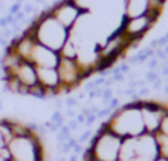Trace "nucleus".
I'll list each match as a JSON object with an SVG mask.
<instances>
[{
	"label": "nucleus",
	"instance_id": "f257e3e1",
	"mask_svg": "<svg viewBox=\"0 0 168 161\" xmlns=\"http://www.w3.org/2000/svg\"><path fill=\"white\" fill-rule=\"evenodd\" d=\"M138 102L123 104L109 116L92 137L83 161H168V134L161 125L144 124Z\"/></svg>",
	"mask_w": 168,
	"mask_h": 161
},
{
	"label": "nucleus",
	"instance_id": "f03ea898",
	"mask_svg": "<svg viewBox=\"0 0 168 161\" xmlns=\"http://www.w3.org/2000/svg\"><path fill=\"white\" fill-rule=\"evenodd\" d=\"M0 161H45L39 133L20 121L0 119Z\"/></svg>",
	"mask_w": 168,
	"mask_h": 161
},
{
	"label": "nucleus",
	"instance_id": "7ed1b4c3",
	"mask_svg": "<svg viewBox=\"0 0 168 161\" xmlns=\"http://www.w3.org/2000/svg\"><path fill=\"white\" fill-rule=\"evenodd\" d=\"M27 30L34 36L37 43H40L55 52H58L61 49V46H63L64 42L70 36V31L67 29H64L55 18H52L48 9L39 15L36 21H33V24Z\"/></svg>",
	"mask_w": 168,
	"mask_h": 161
},
{
	"label": "nucleus",
	"instance_id": "20e7f679",
	"mask_svg": "<svg viewBox=\"0 0 168 161\" xmlns=\"http://www.w3.org/2000/svg\"><path fill=\"white\" fill-rule=\"evenodd\" d=\"M57 72L61 80V88L63 93H68L73 88H76L83 79L91 75V67H85L79 60H67L60 58L57 64Z\"/></svg>",
	"mask_w": 168,
	"mask_h": 161
},
{
	"label": "nucleus",
	"instance_id": "39448f33",
	"mask_svg": "<svg viewBox=\"0 0 168 161\" xmlns=\"http://www.w3.org/2000/svg\"><path fill=\"white\" fill-rule=\"evenodd\" d=\"M48 11L52 15V18H55L64 29L70 31L79 23V18L88 12V9L79 5L77 0H60L57 5L49 8Z\"/></svg>",
	"mask_w": 168,
	"mask_h": 161
},
{
	"label": "nucleus",
	"instance_id": "423d86ee",
	"mask_svg": "<svg viewBox=\"0 0 168 161\" xmlns=\"http://www.w3.org/2000/svg\"><path fill=\"white\" fill-rule=\"evenodd\" d=\"M156 20L158 18L149 15V14L140 15V16H132V18H122V24L119 27V30L128 39L129 43L140 42L144 38V34L153 27Z\"/></svg>",
	"mask_w": 168,
	"mask_h": 161
},
{
	"label": "nucleus",
	"instance_id": "0eeeda50",
	"mask_svg": "<svg viewBox=\"0 0 168 161\" xmlns=\"http://www.w3.org/2000/svg\"><path fill=\"white\" fill-rule=\"evenodd\" d=\"M37 73V85L42 87L48 96H58L63 93L61 80L55 67H36Z\"/></svg>",
	"mask_w": 168,
	"mask_h": 161
},
{
	"label": "nucleus",
	"instance_id": "6e6552de",
	"mask_svg": "<svg viewBox=\"0 0 168 161\" xmlns=\"http://www.w3.org/2000/svg\"><path fill=\"white\" fill-rule=\"evenodd\" d=\"M5 76H12L20 82V85H24L27 88H31L37 85V73H36V66L31 64L30 61L22 60L18 66H15L9 73H3Z\"/></svg>",
	"mask_w": 168,
	"mask_h": 161
},
{
	"label": "nucleus",
	"instance_id": "1a4fd4ad",
	"mask_svg": "<svg viewBox=\"0 0 168 161\" xmlns=\"http://www.w3.org/2000/svg\"><path fill=\"white\" fill-rule=\"evenodd\" d=\"M58 60H60L58 52L43 46L40 43L34 45V48L30 54V58H28V61L36 67H57Z\"/></svg>",
	"mask_w": 168,
	"mask_h": 161
},
{
	"label": "nucleus",
	"instance_id": "9d476101",
	"mask_svg": "<svg viewBox=\"0 0 168 161\" xmlns=\"http://www.w3.org/2000/svg\"><path fill=\"white\" fill-rule=\"evenodd\" d=\"M60 58H67V60H79V45L73 38H70L64 42V45L58 51Z\"/></svg>",
	"mask_w": 168,
	"mask_h": 161
},
{
	"label": "nucleus",
	"instance_id": "9b49d317",
	"mask_svg": "<svg viewBox=\"0 0 168 161\" xmlns=\"http://www.w3.org/2000/svg\"><path fill=\"white\" fill-rule=\"evenodd\" d=\"M159 64H161V61H159L156 57H152L147 60V67L149 70H156V67H159Z\"/></svg>",
	"mask_w": 168,
	"mask_h": 161
},
{
	"label": "nucleus",
	"instance_id": "f8f14e48",
	"mask_svg": "<svg viewBox=\"0 0 168 161\" xmlns=\"http://www.w3.org/2000/svg\"><path fill=\"white\" fill-rule=\"evenodd\" d=\"M116 70L121 72V73H123V75H127V73H129V70H131V64H128L127 61H123L116 67Z\"/></svg>",
	"mask_w": 168,
	"mask_h": 161
},
{
	"label": "nucleus",
	"instance_id": "ddd939ff",
	"mask_svg": "<svg viewBox=\"0 0 168 161\" xmlns=\"http://www.w3.org/2000/svg\"><path fill=\"white\" fill-rule=\"evenodd\" d=\"M144 78H146V80H149V82H153V80H156L159 78V75H158L156 70H147Z\"/></svg>",
	"mask_w": 168,
	"mask_h": 161
},
{
	"label": "nucleus",
	"instance_id": "4468645a",
	"mask_svg": "<svg viewBox=\"0 0 168 161\" xmlns=\"http://www.w3.org/2000/svg\"><path fill=\"white\" fill-rule=\"evenodd\" d=\"M18 12H21V3H14V5L9 8V14L15 16Z\"/></svg>",
	"mask_w": 168,
	"mask_h": 161
},
{
	"label": "nucleus",
	"instance_id": "2eb2a0df",
	"mask_svg": "<svg viewBox=\"0 0 168 161\" xmlns=\"http://www.w3.org/2000/svg\"><path fill=\"white\" fill-rule=\"evenodd\" d=\"M33 11H34V6H33L31 3H25L24 8H22V12H24V14H31Z\"/></svg>",
	"mask_w": 168,
	"mask_h": 161
},
{
	"label": "nucleus",
	"instance_id": "dca6fc26",
	"mask_svg": "<svg viewBox=\"0 0 168 161\" xmlns=\"http://www.w3.org/2000/svg\"><path fill=\"white\" fill-rule=\"evenodd\" d=\"M144 82H146V80H131V82H129V87H132V88H135V87H143Z\"/></svg>",
	"mask_w": 168,
	"mask_h": 161
},
{
	"label": "nucleus",
	"instance_id": "f3484780",
	"mask_svg": "<svg viewBox=\"0 0 168 161\" xmlns=\"http://www.w3.org/2000/svg\"><path fill=\"white\" fill-rule=\"evenodd\" d=\"M104 80H106V79H104L103 76L97 78L95 80H92V82H94V87H100V85H103V84H104Z\"/></svg>",
	"mask_w": 168,
	"mask_h": 161
},
{
	"label": "nucleus",
	"instance_id": "a211bd4d",
	"mask_svg": "<svg viewBox=\"0 0 168 161\" xmlns=\"http://www.w3.org/2000/svg\"><path fill=\"white\" fill-rule=\"evenodd\" d=\"M7 27H9V24L6 21V16L0 18V29H7Z\"/></svg>",
	"mask_w": 168,
	"mask_h": 161
},
{
	"label": "nucleus",
	"instance_id": "6ab92c4d",
	"mask_svg": "<svg viewBox=\"0 0 168 161\" xmlns=\"http://www.w3.org/2000/svg\"><path fill=\"white\" fill-rule=\"evenodd\" d=\"M162 76H168V66H161V72H159Z\"/></svg>",
	"mask_w": 168,
	"mask_h": 161
},
{
	"label": "nucleus",
	"instance_id": "aec40b11",
	"mask_svg": "<svg viewBox=\"0 0 168 161\" xmlns=\"http://www.w3.org/2000/svg\"><path fill=\"white\" fill-rule=\"evenodd\" d=\"M153 87L155 88H161V79H159V78L156 80H153Z\"/></svg>",
	"mask_w": 168,
	"mask_h": 161
},
{
	"label": "nucleus",
	"instance_id": "412c9836",
	"mask_svg": "<svg viewBox=\"0 0 168 161\" xmlns=\"http://www.w3.org/2000/svg\"><path fill=\"white\" fill-rule=\"evenodd\" d=\"M85 88H86V89H91V88H94V82H88V84L85 85Z\"/></svg>",
	"mask_w": 168,
	"mask_h": 161
},
{
	"label": "nucleus",
	"instance_id": "4be33fe9",
	"mask_svg": "<svg viewBox=\"0 0 168 161\" xmlns=\"http://www.w3.org/2000/svg\"><path fill=\"white\" fill-rule=\"evenodd\" d=\"M147 93H149V89H147V88H143V89L140 91V96H146Z\"/></svg>",
	"mask_w": 168,
	"mask_h": 161
},
{
	"label": "nucleus",
	"instance_id": "5701e85b",
	"mask_svg": "<svg viewBox=\"0 0 168 161\" xmlns=\"http://www.w3.org/2000/svg\"><path fill=\"white\" fill-rule=\"evenodd\" d=\"M67 103H68V104H73V103H75V100H73V98H68Z\"/></svg>",
	"mask_w": 168,
	"mask_h": 161
},
{
	"label": "nucleus",
	"instance_id": "b1692460",
	"mask_svg": "<svg viewBox=\"0 0 168 161\" xmlns=\"http://www.w3.org/2000/svg\"><path fill=\"white\" fill-rule=\"evenodd\" d=\"M34 2H37V3H45V0H34Z\"/></svg>",
	"mask_w": 168,
	"mask_h": 161
},
{
	"label": "nucleus",
	"instance_id": "393cba45",
	"mask_svg": "<svg viewBox=\"0 0 168 161\" xmlns=\"http://www.w3.org/2000/svg\"><path fill=\"white\" fill-rule=\"evenodd\" d=\"M15 3H22V0H14Z\"/></svg>",
	"mask_w": 168,
	"mask_h": 161
},
{
	"label": "nucleus",
	"instance_id": "a878e982",
	"mask_svg": "<svg viewBox=\"0 0 168 161\" xmlns=\"http://www.w3.org/2000/svg\"><path fill=\"white\" fill-rule=\"evenodd\" d=\"M165 91H167V93H168V87H165Z\"/></svg>",
	"mask_w": 168,
	"mask_h": 161
}]
</instances>
